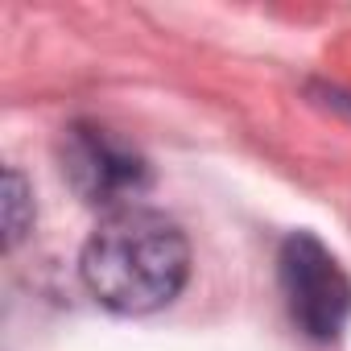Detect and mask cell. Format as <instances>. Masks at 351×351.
Wrapping results in <instances>:
<instances>
[{
    "instance_id": "obj_1",
    "label": "cell",
    "mask_w": 351,
    "mask_h": 351,
    "mask_svg": "<svg viewBox=\"0 0 351 351\" xmlns=\"http://www.w3.org/2000/svg\"><path fill=\"white\" fill-rule=\"evenodd\" d=\"M87 293L112 314H153L186 289L191 244L186 232L153 207L112 211L79 252Z\"/></svg>"
},
{
    "instance_id": "obj_2",
    "label": "cell",
    "mask_w": 351,
    "mask_h": 351,
    "mask_svg": "<svg viewBox=\"0 0 351 351\" xmlns=\"http://www.w3.org/2000/svg\"><path fill=\"white\" fill-rule=\"evenodd\" d=\"M277 281L289 322L314 339L335 343L351 318V277L314 232H289L277 252Z\"/></svg>"
},
{
    "instance_id": "obj_3",
    "label": "cell",
    "mask_w": 351,
    "mask_h": 351,
    "mask_svg": "<svg viewBox=\"0 0 351 351\" xmlns=\"http://www.w3.org/2000/svg\"><path fill=\"white\" fill-rule=\"evenodd\" d=\"M58 161H62V178L71 182V191L87 207H104L108 215L136 207V199L153 182L145 153L132 149L112 128L91 124V120H75L71 128H62Z\"/></svg>"
},
{
    "instance_id": "obj_4",
    "label": "cell",
    "mask_w": 351,
    "mask_h": 351,
    "mask_svg": "<svg viewBox=\"0 0 351 351\" xmlns=\"http://www.w3.org/2000/svg\"><path fill=\"white\" fill-rule=\"evenodd\" d=\"M34 228V199H29V186L21 178V169H5V248L13 252Z\"/></svg>"
}]
</instances>
